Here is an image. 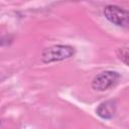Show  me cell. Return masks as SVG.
I'll list each match as a JSON object with an SVG mask.
<instances>
[{
    "label": "cell",
    "instance_id": "5",
    "mask_svg": "<svg viewBox=\"0 0 129 129\" xmlns=\"http://www.w3.org/2000/svg\"><path fill=\"white\" fill-rule=\"evenodd\" d=\"M116 55L125 66H129V52L127 46L118 48L116 50Z\"/></svg>",
    "mask_w": 129,
    "mask_h": 129
},
{
    "label": "cell",
    "instance_id": "1",
    "mask_svg": "<svg viewBox=\"0 0 129 129\" xmlns=\"http://www.w3.org/2000/svg\"><path fill=\"white\" fill-rule=\"evenodd\" d=\"M76 54V49L68 44H55L46 47L41 52V60L44 63L61 61L73 57Z\"/></svg>",
    "mask_w": 129,
    "mask_h": 129
},
{
    "label": "cell",
    "instance_id": "2",
    "mask_svg": "<svg viewBox=\"0 0 129 129\" xmlns=\"http://www.w3.org/2000/svg\"><path fill=\"white\" fill-rule=\"evenodd\" d=\"M120 78V74L115 71H104L93 79L92 88L98 92H105L116 86Z\"/></svg>",
    "mask_w": 129,
    "mask_h": 129
},
{
    "label": "cell",
    "instance_id": "4",
    "mask_svg": "<svg viewBox=\"0 0 129 129\" xmlns=\"http://www.w3.org/2000/svg\"><path fill=\"white\" fill-rule=\"evenodd\" d=\"M117 110V104L115 100H107L102 102L96 109L97 115L104 119V120H110L114 117Z\"/></svg>",
    "mask_w": 129,
    "mask_h": 129
},
{
    "label": "cell",
    "instance_id": "3",
    "mask_svg": "<svg viewBox=\"0 0 129 129\" xmlns=\"http://www.w3.org/2000/svg\"><path fill=\"white\" fill-rule=\"evenodd\" d=\"M103 14L105 18L111 23L123 27L128 28L129 25V13L126 9H123L117 5H107L104 8Z\"/></svg>",
    "mask_w": 129,
    "mask_h": 129
}]
</instances>
